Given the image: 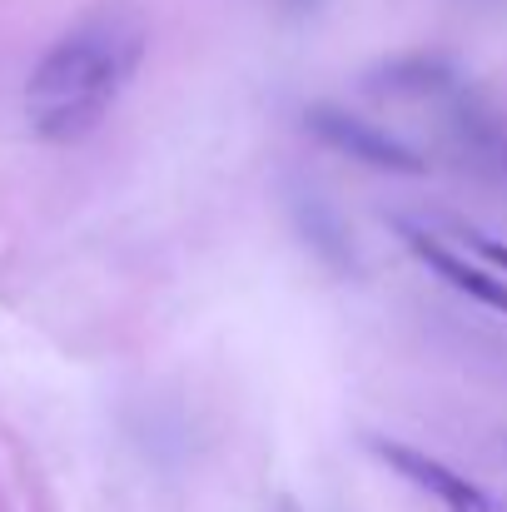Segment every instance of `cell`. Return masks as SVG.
<instances>
[{"label": "cell", "mask_w": 507, "mask_h": 512, "mask_svg": "<svg viewBox=\"0 0 507 512\" xmlns=\"http://www.w3.org/2000/svg\"><path fill=\"white\" fill-rule=\"evenodd\" d=\"M373 453H378L393 473H403V478H413L418 488H428L438 503H448L453 512H493L483 488H473L463 473H453L448 463H438V458H428V453H418V448H403V443H393V438H373Z\"/></svg>", "instance_id": "3957f363"}, {"label": "cell", "mask_w": 507, "mask_h": 512, "mask_svg": "<svg viewBox=\"0 0 507 512\" xmlns=\"http://www.w3.org/2000/svg\"><path fill=\"white\" fill-rule=\"evenodd\" d=\"M463 239H468V249H473L478 259H488L493 269H503L507 274V244L503 239H488V234H463Z\"/></svg>", "instance_id": "8992f818"}, {"label": "cell", "mask_w": 507, "mask_h": 512, "mask_svg": "<svg viewBox=\"0 0 507 512\" xmlns=\"http://www.w3.org/2000/svg\"><path fill=\"white\" fill-rule=\"evenodd\" d=\"M398 234H403V244L438 274V279H448L453 289H463L468 299H478V304H488V309H498L507 314V284L503 279H493V274H483L478 264H468V259H458L443 239H433V234H423L418 224H398Z\"/></svg>", "instance_id": "277c9868"}, {"label": "cell", "mask_w": 507, "mask_h": 512, "mask_svg": "<svg viewBox=\"0 0 507 512\" xmlns=\"http://www.w3.org/2000/svg\"><path fill=\"white\" fill-rule=\"evenodd\" d=\"M304 125H309L324 145H334V150L363 160V165H373V170L423 174V155H418V150H408L403 140L373 130L368 120H358V115H348V110H338V105H314V110L304 115Z\"/></svg>", "instance_id": "7a4b0ae2"}, {"label": "cell", "mask_w": 507, "mask_h": 512, "mask_svg": "<svg viewBox=\"0 0 507 512\" xmlns=\"http://www.w3.org/2000/svg\"><path fill=\"white\" fill-rule=\"evenodd\" d=\"M294 219H299L304 239H309L329 264H334L338 274H348V269H353V244L343 239V229H338V219L329 214V204H324V199H314V194H309V199H299V204H294Z\"/></svg>", "instance_id": "5b68a950"}, {"label": "cell", "mask_w": 507, "mask_h": 512, "mask_svg": "<svg viewBox=\"0 0 507 512\" xmlns=\"http://www.w3.org/2000/svg\"><path fill=\"white\" fill-rule=\"evenodd\" d=\"M145 45V15L130 5H100L85 20H75L25 80L30 130L50 145L85 140L135 80Z\"/></svg>", "instance_id": "6da1fadb"}]
</instances>
